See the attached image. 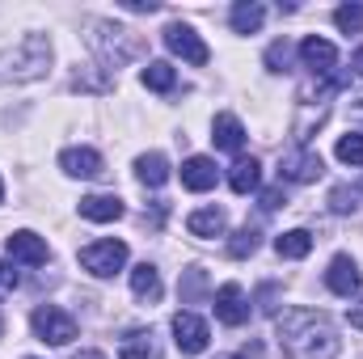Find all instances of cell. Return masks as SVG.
<instances>
[{"label":"cell","instance_id":"e0dca14e","mask_svg":"<svg viewBox=\"0 0 363 359\" xmlns=\"http://www.w3.org/2000/svg\"><path fill=\"white\" fill-rule=\"evenodd\" d=\"M118 359H161V347H157V334L152 330H131L118 347Z\"/></svg>","mask_w":363,"mask_h":359},{"label":"cell","instance_id":"f35d334b","mask_svg":"<svg viewBox=\"0 0 363 359\" xmlns=\"http://www.w3.org/2000/svg\"><path fill=\"white\" fill-rule=\"evenodd\" d=\"M0 199H4V186H0Z\"/></svg>","mask_w":363,"mask_h":359},{"label":"cell","instance_id":"836d02e7","mask_svg":"<svg viewBox=\"0 0 363 359\" xmlns=\"http://www.w3.org/2000/svg\"><path fill=\"white\" fill-rule=\"evenodd\" d=\"M274 296H279V287H262V313H274Z\"/></svg>","mask_w":363,"mask_h":359},{"label":"cell","instance_id":"f546056e","mask_svg":"<svg viewBox=\"0 0 363 359\" xmlns=\"http://www.w3.org/2000/svg\"><path fill=\"white\" fill-rule=\"evenodd\" d=\"M287 64H291V43L279 38V43H271V51H267V68L271 72H287Z\"/></svg>","mask_w":363,"mask_h":359},{"label":"cell","instance_id":"5bb4252c","mask_svg":"<svg viewBox=\"0 0 363 359\" xmlns=\"http://www.w3.org/2000/svg\"><path fill=\"white\" fill-rule=\"evenodd\" d=\"M60 170H64L68 178H97V174H101V157H97L93 148H64Z\"/></svg>","mask_w":363,"mask_h":359},{"label":"cell","instance_id":"8992f818","mask_svg":"<svg viewBox=\"0 0 363 359\" xmlns=\"http://www.w3.org/2000/svg\"><path fill=\"white\" fill-rule=\"evenodd\" d=\"M165 47H169L174 55H182L186 64H194V68L211 60L207 43H203V38H199V34H194V30H190L186 21H169V26H165Z\"/></svg>","mask_w":363,"mask_h":359},{"label":"cell","instance_id":"52a82bcc","mask_svg":"<svg viewBox=\"0 0 363 359\" xmlns=\"http://www.w3.org/2000/svg\"><path fill=\"white\" fill-rule=\"evenodd\" d=\"M321 153H313V148H287L283 157H279V178L283 182H317L321 178Z\"/></svg>","mask_w":363,"mask_h":359},{"label":"cell","instance_id":"3957f363","mask_svg":"<svg viewBox=\"0 0 363 359\" xmlns=\"http://www.w3.org/2000/svg\"><path fill=\"white\" fill-rule=\"evenodd\" d=\"M34 334H38L43 343H51V347H68V343L77 338V321H72V313H64L60 304H38V309H34Z\"/></svg>","mask_w":363,"mask_h":359},{"label":"cell","instance_id":"9a60e30c","mask_svg":"<svg viewBox=\"0 0 363 359\" xmlns=\"http://www.w3.org/2000/svg\"><path fill=\"white\" fill-rule=\"evenodd\" d=\"M216 178H220V170H216V161L211 157H190L186 165H182V186L186 190H211L216 186Z\"/></svg>","mask_w":363,"mask_h":359},{"label":"cell","instance_id":"2e32d148","mask_svg":"<svg viewBox=\"0 0 363 359\" xmlns=\"http://www.w3.org/2000/svg\"><path fill=\"white\" fill-rule=\"evenodd\" d=\"M81 216L93 220V224H110L123 216V199L118 194H85L81 199Z\"/></svg>","mask_w":363,"mask_h":359},{"label":"cell","instance_id":"484cf974","mask_svg":"<svg viewBox=\"0 0 363 359\" xmlns=\"http://www.w3.org/2000/svg\"><path fill=\"white\" fill-rule=\"evenodd\" d=\"M334 153H338V161H342V165H363V131H351V136H342Z\"/></svg>","mask_w":363,"mask_h":359},{"label":"cell","instance_id":"d6986e66","mask_svg":"<svg viewBox=\"0 0 363 359\" xmlns=\"http://www.w3.org/2000/svg\"><path fill=\"white\" fill-rule=\"evenodd\" d=\"M224 224H228V216H224L220 207H199V211H190V220H186V228H190L194 237H220Z\"/></svg>","mask_w":363,"mask_h":359},{"label":"cell","instance_id":"7c38bea8","mask_svg":"<svg viewBox=\"0 0 363 359\" xmlns=\"http://www.w3.org/2000/svg\"><path fill=\"white\" fill-rule=\"evenodd\" d=\"M216 317H220L224 326H245V321H250V304H245L241 283H224V287L216 292Z\"/></svg>","mask_w":363,"mask_h":359},{"label":"cell","instance_id":"7402d4cb","mask_svg":"<svg viewBox=\"0 0 363 359\" xmlns=\"http://www.w3.org/2000/svg\"><path fill=\"white\" fill-rule=\"evenodd\" d=\"M313 250V233L308 228H291V233H279L274 237V254L279 258H304Z\"/></svg>","mask_w":363,"mask_h":359},{"label":"cell","instance_id":"d590c367","mask_svg":"<svg viewBox=\"0 0 363 359\" xmlns=\"http://www.w3.org/2000/svg\"><path fill=\"white\" fill-rule=\"evenodd\" d=\"M72 359H106V355H101V351H77Z\"/></svg>","mask_w":363,"mask_h":359},{"label":"cell","instance_id":"ba28073f","mask_svg":"<svg viewBox=\"0 0 363 359\" xmlns=\"http://www.w3.org/2000/svg\"><path fill=\"white\" fill-rule=\"evenodd\" d=\"M174 343H178L182 355H203L211 334H207V321L194 317V313H174Z\"/></svg>","mask_w":363,"mask_h":359},{"label":"cell","instance_id":"74e56055","mask_svg":"<svg viewBox=\"0 0 363 359\" xmlns=\"http://www.w3.org/2000/svg\"><path fill=\"white\" fill-rule=\"evenodd\" d=\"M0 334H4V317H0Z\"/></svg>","mask_w":363,"mask_h":359},{"label":"cell","instance_id":"277c9868","mask_svg":"<svg viewBox=\"0 0 363 359\" xmlns=\"http://www.w3.org/2000/svg\"><path fill=\"white\" fill-rule=\"evenodd\" d=\"M97 34H93V47L106 55V64L110 68H118V64H127L131 55H140V43L131 38V30H123V26H93Z\"/></svg>","mask_w":363,"mask_h":359},{"label":"cell","instance_id":"9c48e42d","mask_svg":"<svg viewBox=\"0 0 363 359\" xmlns=\"http://www.w3.org/2000/svg\"><path fill=\"white\" fill-rule=\"evenodd\" d=\"M325 283H330V292L342 296V300L359 296L363 275H359V267H355V258H351V254H338V258L330 263V270H325Z\"/></svg>","mask_w":363,"mask_h":359},{"label":"cell","instance_id":"d6a6232c","mask_svg":"<svg viewBox=\"0 0 363 359\" xmlns=\"http://www.w3.org/2000/svg\"><path fill=\"white\" fill-rule=\"evenodd\" d=\"M127 9H131V13H157L152 0H127Z\"/></svg>","mask_w":363,"mask_h":359},{"label":"cell","instance_id":"603a6c76","mask_svg":"<svg viewBox=\"0 0 363 359\" xmlns=\"http://www.w3.org/2000/svg\"><path fill=\"white\" fill-rule=\"evenodd\" d=\"M135 178L144 182V186H165V182H169V161H165L161 153H144V157L135 161Z\"/></svg>","mask_w":363,"mask_h":359},{"label":"cell","instance_id":"f1b7e54d","mask_svg":"<svg viewBox=\"0 0 363 359\" xmlns=\"http://www.w3.org/2000/svg\"><path fill=\"white\" fill-rule=\"evenodd\" d=\"M330 207H334L338 216L355 211V207H359V190H351V186H334V194H330Z\"/></svg>","mask_w":363,"mask_h":359},{"label":"cell","instance_id":"6da1fadb","mask_svg":"<svg viewBox=\"0 0 363 359\" xmlns=\"http://www.w3.org/2000/svg\"><path fill=\"white\" fill-rule=\"evenodd\" d=\"M279 347L287 359H338V330L317 309H287L279 317Z\"/></svg>","mask_w":363,"mask_h":359},{"label":"cell","instance_id":"8fae6325","mask_svg":"<svg viewBox=\"0 0 363 359\" xmlns=\"http://www.w3.org/2000/svg\"><path fill=\"white\" fill-rule=\"evenodd\" d=\"M300 60H304V68H308L313 77H334V68H338L334 43H325V38H317V34L300 43Z\"/></svg>","mask_w":363,"mask_h":359},{"label":"cell","instance_id":"83f0119b","mask_svg":"<svg viewBox=\"0 0 363 359\" xmlns=\"http://www.w3.org/2000/svg\"><path fill=\"white\" fill-rule=\"evenodd\" d=\"M334 21H338L342 34H359L363 30V4H342V9L334 13Z\"/></svg>","mask_w":363,"mask_h":359},{"label":"cell","instance_id":"4316f807","mask_svg":"<svg viewBox=\"0 0 363 359\" xmlns=\"http://www.w3.org/2000/svg\"><path fill=\"white\" fill-rule=\"evenodd\" d=\"M203 292H207V275H203L199 267L182 270V300H186V304H194Z\"/></svg>","mask_w":363,"mask_h":359},{"label":"cell","instance_id":"4fadbf2b","mask_svg":"<svg viewBox=\"0 0 363 359\" xmlns=\"http://www.w3.org/2000/svg\"><path fill=\"white\" fill-rule=\"evenodd\" d=\"M211 140H216V148H224V153H241V148H245V127H241V118H237V114H216Z\"/></svg>","mask_w":363,"mask_h":359},{"label":"cell","instance_id":"8d00e7d4","mask_svg":"<svg viewBox=\"0 0 363 359\" xmlns=\"http://www.w3.org/2000/svg\"><path fill=\"white\" fill-rule=\"evenodd\" d=\"M351 321H355V326H363V304L355 309V313H351Z\"/></svg>","mask_w":363,"mask_h":359},{"label":"cell","instance_id":"1f68e13d","mask_svg":"<svg viewBox=\"0 0 363 359\" xmlns=\"http://www.w3.org/2000/svg\"><path fill=\"white\" fill-rule=\"evenodd\" d=\"M283 203H287V199H283V190H279V186H274V190H262V207H267V211L283 207Z\"/></svg>","mask_w":363,"mask_h":359},{"label":"cell","instance_id":"ac0fdd59","mask_svg":"<svg viewBox=\"0 0 363 359\" xmlns=\"http://www.w3.org/2000/svg\"><path fill=\"white\" fill-rule=\"evenodd\" d=\"M228 21H233V30H237V34H258V30H262V21H267V9H262L258 0H241V4H233Z\"/></svg>","mask_w":363,"mask_h":359},{"label":"cell","instance_id":"e575fe53","mask_svg":"<svg viewBox=\"0 0 363 359\" xmlns=\"http://www.w3.org/2000/svg\"><path fill=\"white\" fill-rule=\"evenodd\" d=\"M351 68H355V72H359V77H363V47H359V51H355V60H351Z\"/></svg>","mask_w":363,"mask_h":359},{"label":"cell","instance_id":"cb8c5ba5","mask_svg":"<svg viewBox=\"0 0 363 359\" xmlns=\"http://www.w3.org/2000/svg\"><path fill=\"white\" fill-rule=\"evenodd\" d=\"M144 85H148V89H157V93H169L174 85H178V72H174L165 60H152V64L144 68Z\"/></svg>","mask_w":363,"mask_h":359},{"label":"cell","instance_id":"5b68a950","mask_svg":"<svg viewBox=\"0 0 363 359\" xmlns=\"http://www.w3.org/2000/svg\"><path fill=\"white\" fill-rule=\"evenodd\" d=\"M123 263H127V245L114 241V237L93 241V245L81 250V267L89 270V275H97V279H110L114 270H123Z\"/></svg>","mask_w":363,"mask_h":359},{"label":"cell","instance_id":"7a4b0ae2","mask_svg":"<svg viewBox=\"0 0 363 359\" xmlns=\"http://www.w3.org/2000/svg\"><path fill=\"white\" fill-rule=\"evenodd\" d=\"M51 64V43L43 34H26L17 38L9 51H0V85L9 81H38Z\"/></svg>","mask_w":363,"mask_h":359},{"label":"cell","instance_id":"ffe728a7","mask_svg":"<svg viewBox=\"0 0 363 359\" xmlns=\"http://www.w3.org/2000/svg\"><path fill=\"white\" fill-rule=\"evenodd\" d=\"M258 182H262V165L254 157H237V165L228 170V186L237 194H250V190H258Z\"/></svg>","mask_w":363,"mask_h":359},{"label":"cell","instance_id":"d4e9b609","mask_svg":"<svg viewBox=\"0 0 363 359\" xmlns=\"http://www.w3.org/2000/svg\"><path fill=\"white\" fill-rule=\"evenodd\" d=\"M258 245H262L258 228H254V224H245V228H241V233H237V237L228 241V254H233V258H250V254H254Z\"/></svg>","mask_w":363,"mask_h":359},{"label":"cell","instance_id":"4dcf8cb0","mask_svg":"<svg viewBox=\"0 0 363 359\" xmlns=\"http://www.w3.org/2000/svg\"><path fill=\"white\" fill-rule=\"evenodd\" d=\"M17 283H21V275L13 270V263H4V258H0V292H13Z\"/></svg>","mask_w":363,"mask_h":359},{"label":"cell","instance_id":"44dd1931","mask_svg":"<svg viewBox=\"0 0 363 359\" xmlns=\"http://www.w3.org/2000/svg\"><path fill=\"white\" fill-rule=\"evenodd\" d=\"M131 292H135L140 300H148V304L161 300V275H157L152 263H140V267L131 270Z\"/></svg>","mask_w":363,"mask_h":359},{"label":"cell","instance_id":"30bf717a","mask_svg":"<svg viewBox=\"0 0 363 359\" xmlns=\"http://www.w3.org/2000/svg\"><path fill=\"white\" fill-rule=\"evenodd\" d=\"M4 250H9V258H13V263H26V267H43V263L51 258V250H47V241H43L38 233H30V228H21V233H13V237L4 241Z\"/></svg>","mask_w":363,"mask_h":359}]
</instances>
